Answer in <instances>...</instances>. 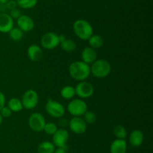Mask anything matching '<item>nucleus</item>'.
Returning a JSON list of instances; mask_svg holds the SVG:
<instances>
[{
  "label": "nucleus",
  "mask_w": 153,
  "mask_h": 153,
  "mask_svg": "<svg viewBox=\"0 0 153 153\" xmlns=\"http://www.w3.org/2000/svg\"><path fill=\"white\" fill-rule=\"evenodd\" d=\"M69 74L73 79L84 81L91 74V66L82 61H76L69 66Z\"/></svg>",
  "instance_id": "obj_1"
},
{
  "label": "nucleus",
  "mask_w": 153,
  "mask_h": 153,
  "mask_svg": "<svg viewBox=\"0 0 153 153\" xmlns=\"http://www.w3.org/2000/svg\"><path fill=\"white\" fill-rule=\"evenodd\" d=\"M126 150L127 143L125 139H116L111 144V153H126Z\"/></svg>",
  "instance_id": "obj_16"
},
{
  "label": "nucleus",
  "mask_w": 153,
  "mask_h": 153,
  "mask_svg": "<svg viewBox=\"0 0 153 153\" xmlns=\"http://www.w3.org/2000/svg\"><path fill=\"white\" fill-rule=\"evenodd\" d=\"M76 94L81 98H88L94 94V86L88 81H80L75 87Z\"/></svg>",
  "instance_id": "obj_9"
},
{
  "label": "nucleus",
  "mask_w": 153,
  "mask_h": 153,
  "mask_svg": "<svg viewBox=\"0 0 153 153\" xmlns=\"http://www.w3.org/2000/svg\"><path fill=\"white\" fill-rule=\"evenodd\" d=\"M73 29L76 35L81 40H87L94 34V28L86 20L79 19L74 22Z\"/></svg>",
  "instance_id": "obj_2"
},
{
  "label": "nucleus",
  "mask_w": 153,
  "mask_h": 153,
  "mask_svg": "<svg viewBox=\"0 0 153 153\" xmlns=\"http://www.w3.org/2000/svg\"><path fill=\"white\" fill-rule=\"evenodd\" d=\"M8 33L10 38L13 41H19L23 37V32L18 27H13Z\"/></svg>",
  "instance_id": "obj_25"
},
{
  "label": "nucleus",
  "mask_w": 153,
  "mask_h": 153,
  "mask_svg": "<svg viewBox=\"0 0 153 153\" xmlns=\"http://www.w3.org/2000/svg\"><path fill=\"white\" fill-rule=\"evenodd\" d=\"M28 125L29 128L34 132H40L43 130L46 119L41 113L38 112H33L28 118Z\"/></svg>",
  "instance_id": "obj_7"
},
{
  "label": "nucleus",
  "mask_w": 153,
  "mask_h": 153,
  "mask_svg": "<svg viewBox=\"0 0 153 153\" xmlns=\"http://www.w3.org/2000/svg\"><path fill=\"white\" fill-rule=\"evenodd\" d=\"M67 146L64 147H57V148H55L54 153H67Z\"/></svg>",
  "instance_id": "obj_32"
},
{
  "label": "nucleus",
  "mask_w": 153,
  "mask_h": 153,
  "mask_svg": "<svg viewBox=\"0 0 153 153\" xmlns=\"http://www.w3.org/2000/svg\"><path fill=\"white\" fill-rule=\"evenodd\" d=\"M9 15L11 16L13 20H17L22 14H21L20 9L16 8L12 9V10H10V14H9Z\"/></svg>",
  "instance_id": "obj_29"
},
{
  "label": "nucleus",
  "mask_w": 153,
  "mask_h": 153,
  "mask_svg": "<svg viewBox=\"0 0 153 153\" xmlns=\"http://www.w3.org/2000/svg\"><path fill=\"white\" fill-rule=\"evenodd\" d=\"M59 45L63 50L67 52H73L76 48V44L75 43L74 40L70 38H66L64 41L60 43Z\"/></svg>",
  "instance_id": "obj_22"
},
{
  "label": "nucleus",
  "mask_w": 153,
  "mask_h": 153,
  "mask_svg": "<svg viewBox=\"0 0 153 153\" xmlns=\"http://www.w3.org/2000/svg\"><path fill=\"white\" fill-rule=\"evenodd\" d=\"M55 146L50 141H43L37 146L38 153H54Z\"/></svg>",
  "instance_id": "obj_18"
},
{
  "label": "nucleus",
  "mask_w": 153,
  "mask_h": 153,
  "mask_svg": "<svg viewBox=\"0 0 153 153\" xmlns=\"http://www.w3.org/2000/svg\"><path fill=\"white\" fill-rule=\"evenodd\" d=\"M89 45L91 47L94 49H98V48L102 47L104 44V40L102 37L99 34H93L88 39Z\"/></svg>",
  "instance_id": "obj_19"
},
{
  "label": "nucleus",
  "mask_w": 153,
  "mask_h": 153,
  "mask_svg": "<svg viewBox=\"0 0 153 153\" xmlns=\"http://www.w3.org/2000/svg\"><path fill=\"white\" fill-rule=\"evenodd\" d=\"M28 58L32 62H39L43 58V50L39 45L31 44L27 50Z\"/></svg>",
  "instance_id": "obj_14"
},
{
  "label": "nucleus",
  "mask_w": 153,
  "mask_h": 153,
  "mask_svg": "<svg viewBox=\"0 0 153 153\" xmlns=\"http://www.w3.org/2000/svg\"><path fill=\"white\" fill-rule=\"evenodd\" d=\"M58 125L55 122H46L44 128H43V131L48 135H53L58 130Z\"/></svg>",
  "instance_id": "obj_26"
},
{
  "label": "nucleus",
  "mask_w": 153,
  "mask_h": 153,
  "mask_svg": "<svg viewBox=\"0 0 153 153\" xmlns=\"http://www.w3.org/2000/svg\"><path fill=\"white\" fill-rule=\"evenodd\" d=\"M70 130L76 134H82L87 130L88 124L81 116H73L68 123Z\"/></svg>",
  "instance_id": "obj_10"
},
{
  "label": "nucleus",
  "mask_w": 153,
  "mask_h": 153,
  "mask_svg": "<svg viewBox=\"0 0 153 153\" xmlns=\"http://www.w3.org/2000/svg\"><path fill=\"white\" fill-rule=\"evenodd\" d=\"M39 101V96L34 89H28L22 94L21 102L23 108L26 110H33L37 106Z\"/></svg>",
  "instance_id": "obj_6"
},
{
  "label": "nucleus",
  "mask_w": 153,
  "mask_h": 153,
  "mask_svg": "<svg viewBox=\"0 0 153 153\" xmlns=\"http://www.w3.org/2000/svg\"><path fill=\"white\" fill-rule=\"evenodd\" d=\"M144 140L143 132L139 129H135L131 132L129 135V142L132 146L138 147L142 145Z\"/></svg>",
  "instance_id": "obj_17"
},
{
  "label": "nucleus",
  "mask_w": 153,
  "mask_h": 153,
  "mask_svg": "<svg viewBox=\"0 0 153 153\" xmlns=\"http://www.w3.org/2000/svg\"><path fill=\"white\" fill-rule=\"evenodd\" d=\"M84 120L87 124H93L97 121V115L91 110H87L84 114Z\"/></svg>",
  "instance_id": "obj_27"
},
{
  "label": "nucleus",
  "mask_w": 153,
  "mask_h": 153,
  "mask_svg": "<svg viewBox=\"0 0 153 153\" xmlns=\"http://www.w3.org/2000/svg\"><path fill=\"white\" fill-rule=\"evenodd\" d=\"M9 0H0V4H5L6 3L8 2Z\"/></svg>",
  "instance_id": "obj_34"
},
{
  "label": "nucleus",
  "mask_w": 153,
  "mask_h": 153,
  "mask_svg": "<svg viewBox=\"0 0 153 153\" xmlns=\"http://www.w3.org/2000/svg\"><path fill=\"white\" fill-rule=\"evenodd\" d=\"M61 95L63 98L66 99V100L72 99L76 95L75 87L72 86H65L61 88Z\"/></svg>",
  "instance_id": "obj_21"
},
{
  "label": "nucleus",
  "mask_w": 153,
  "mask_h": 153,
  "mask_svg": "<svg viewBox=\"0 0 153 153\" xmlns=\"http://www.w3.org/2000/svg\"><path fill=\"white\" fill-rule=\"evenodd\" d=\"M113 133L117 139H125L127 136L126 129L121 124H117V125L114 126L113 129Z\"/></svg>",
  "instance_id": "obj_24"
},
{
  "label": "nucleus",
  "mask_w": 153,
  "mask_h": 153,
  "mask_svg": "<svg viewBox=\"0 0 153 153\" xmlns=\"http://www.w3.org/2000/svg\"><path fill=\"white\" fill-rule=\"evenodd\" d=\"M2 120H3V118L2 116H1V114H0V125L1 124V123H2Z\"/></svg>",
  "instance_id": "obj_35"
},
{
  "label": "nucleus",
  "mask_w": 153,
  "mask_h": 153,
  "mask_svg": "<svg viewBox=\"0 0 153 153\" xmlns=\"http://www.w3.org/2000/svg\"><path fill=\"white\" fill-rule=\"evenodd\" d=\"M7 107L12 111V112H17L22 110L23 109L22 102L20 99L17 98H12L7 102Z\"/></svg>",
  "instance_id": "obj_20"
},
{
  "label": "nucleus",
  "mask_w": 153,
  "mask_h": 153,
  "mask_svg": "<svg viewBox=\"0 0 153 153\" xmlns=\"http://www.w3.org/2000/svg\"><path fill=\"white\" fill-rule=\"evenodd\" d=\"M4 5H5L6 8L10 10L17 8V4H16V0H9Z\"/></svg>",
  "instance_id": "obj_30"
},
{
  "label": "nucleus",
  "mask_w": 153,
  "mask_h": 153,
  "mask_svg": "<svg viewBox=\"0 0 153 153\" xmlns=\"http://www.w3.org/2000/svg\"><path fill=\"white\" fill-rule=\"evenodd\" d=\"M88 110V104L82 99H73L67 104V111L73 116H82Z\"/></svg>",
  "instance_id": "obj_4"
},
{
  "label": "nucleus",
  "mask_w": 153,
  "mask_h": 153,
  "mask_svg": "<svg viewBox=\"0 0 153 153\" xmlns=\"http://www.w3.org/2000/svg\"><path fill=\"white\" fill-rule=\"evenodd\" d=\"M69 140V133L66 129L60 128L52 135V143L57 147H64L67 146Z\"/></svg>",
  "instance_id": "obj_11"
},
{
  "label": "nucleus",
  "mask_w": 153,
  "mask_h": 153,
  "mask_svg": "<svg viewBox=\"0 0 153 153\" xmlns=\"http://www.w3.org/2000/svg\"><path fill=\"white\" fill-rule=\"evenodd\" d=\"M5 96H4V94L2 92L0 91V110L4 106V104H5Z\"/></svg>",
  "instance_id": "obj_31"
},
{
  "label": "nucleus",
  "mask_w": 153,
  "mask_h": 153,
  "mask_svg": "<svg viewBox=\"0 0 153 153\" xmlns=\"http://www.w3.org/2000/svg\"><path fill=\"white\" fill-rule=\"evenodd\" d=\"M111 71V65L105 59H97L91 64V74L97 78H105Z\"/></svg>",
  "instance_id": "obj_3"
},
{
  "label": "nucleus",
  "mask_w": 153,
  "mask_h": 153,
  "mask_svg": "<svg viewBox=\"0 0 153 153\" xmlns=\"http://www.w3.org/2000/svg\"><path fill=\"white\" fill-rule=\"evenodd\" d=\"M40 44L44 49L53 50L60 44L58 40V34L53 32H46L42 36Z\"/></svg>",
  "instance_id": "obj_8"
},
{
  "label": "nucleus",
  "mask_w": 153,
  "mask_h": 153,
  "mask_svg": "<svg viewBox=\"0 0 153 153\" xmlns=\"http://www.w3.org/2000/svg\"><path fill=\"white\" fill-rule=\"evenodd\" d=\"M18 7L22 9H31L35 7L37 0H16Z\"/></svg>",
  "instance_id": "obj_23"
},
{
  "label": "nucleus",
  "mask_w": 153,
  "mask_h": 153,
  "mask_svg": "<svg viewBox=\"0 0 153 153\" xmlns=\"http://www.w3.org/2000/svg\"><path fill=\"white\" fill-rule=\"evenodd\" d=\"M13 20L9 14H0V32L8 33L13 27Z\"/></svg>",
  "instance_id": "obj_13"
},
{
  "label": "nucleus",
  "mask_w": 153,
  "mask_h": 153,
  "mask_svg": "<svg viewBox=\"0 0 153 153\" xmlns=\"http://www.w3.org/2000/svg\"><path fill=\"white\" fill-rule=\"evenodd\" d=\"M46 111L53 118H61L65 114V108L61 103L49 98L46 104Z\"/></svg>",
  "instance_id": "obj_5"
},
{
  "label": "nucleus",
  "mask_w": 153,
  "mask_h": 153,
  "mask_svg": "<svg viewBox=\"0 0 153 153\" xmlns=\"http://www.w3.org/2000/svg\"><path fill=\"white\" fill-rule=\"evenodd\" d=\"M81 57H82V62L90 64H92L97 60V54L95 49L91 47V46H86L82 50V52H81Z\"/></svg>",
  "instance_id": "obj_15"
},
{
  "label": "nucleus",
  "mask_w": 153,
  "mask_h": 153,
  "mask_svg": "<svg viewBox=\"0 0 153 153\" xmlns=\"http://www.w3.org/2000/svg\"><path fill=\"white\" fill-rule=\"evenodd\" d=\"M11 113L12 111L7 106H4L0 110V114L2 116V118H8L11 116Z\"/></svg>",
  "instance_id": "obj_28"
},
{
  "label": "nucleus",
  "mask_w": 153,
  "mask_h": 153,
  "mask_svg": "<svg viewBox=\"0 0 153 153\" xmlns=\"http://www.w3.org/2000/svg\"><path fill=\"white\" fill-rule=\"evenodd\" d=\"M17 26L19 29L22 30L23 32H28L32 31L34 27V22L31 16L28 15H21L16 20Z\"/></svg>",
  "instance_id": "obj_12"
},
{
  "label": "nucleus",
  "mask_w": 153,
  "mask_h": 153,
  "mask_svg": "<svg viewBox=\"0 0 153 153\" xmlns=\"http://www.w3.org/2000/svg\"><path fill=\"white\" fill-rule=\"evenodd\" d=\"M67 38V37H66L64 34H58V40H59V43H61L62 41H64L65 39Z\"/></svg>",
  "instance_id": "obj_33"
}]
</instances>
